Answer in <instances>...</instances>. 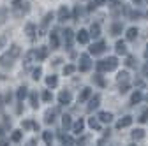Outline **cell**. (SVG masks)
<instances>
[{"instance_id": "ffe728a7", "label": "cell", "mask_w": 148, "mask_h": 146, "mask_svg": "<svg viewBox=\"0 0 148 146\" xmlns=\"http://www.w3.org/2000/svg\"><path fill=\"white\" fill-rule=\"evenodd\" d=\"M72 129H74V132H76V134H79V132H83V129H85V121H83V120L79 118V120H78L76 123H74V125H72Z\"/></svg>"}, {"instance_id": "ba28073f", "label": "cell", "mask_w": 148, "mask_h": 146, "mask_svg": "<svg viewBox=\"0 0 148 146\" xmlns=\"http://www.w3.org/2000/svg\"><path fill=\"white\" fill-rule=\"evenodd\" d=\"M76 39H78V42L86 44V42L90 41V35H88V32H86V30H79V32H78V35H76Z\"/></svg>"}, {"instance_id": "7a4b0ae2", "label": "cell", "mask_w": 148, "mask_h": 146, "mask_svg": "<svg viewBox=\"0 0 148 146\" xmlns=\"http://www.w3.org/2000/svg\"><path fill=\"white\" fill-rule=\"evenodd\" d=\"M95 67H97L99 72H101V70H115V69L118 67V60H116V57H109V58H106V60L97 62Z\"/></svg>"}, {"instance_id": "7c38bea8", "label": "cell", "mask_w": 148, "mask_h": 146, "mask_svg": "<svg viewBox=\"0 0 148 146\" xmlns=\"http://www.w3.org/2000/svg\"><path fill=\"white\" fill-rule=\"evenodd\" d=\"M55 115H57V109H48L44 115V123H53L55 121Z\"/></svg>"}, {"instance_id": "e575fe53", "label": "cell", "mask_w": 148, "mask_h": 146, "mask_svg": "<svg viewBox=\"0 0 148 146\" xmlns=\"http://www.w3.org/2000/svg\"><path fill=\"white\" fill-rule=\"evenodd\" d=\"M74 70H76V67H74V65H65V67H64V74H65V76H71Z\"/></svg>"}, {"instance_id": "60d3db41", "label": "cell", "mask_w": 148, "mask_h": 146, "mask_svg": "<svg viewBox=\"0 0 148 146\" xmlns=\"http://www.w3.org/2000/svg\"><path fill=\"white\" fill-rule=\"evenodd\" d=\"M53 99V95H51V92H49V90H46V92L42 93V100H46V102H49Z\"/></svg>"}, {"instance_id": "83f0119b", "label": "cell", "mask_w": 148, "mask_h": 146, "mask_svg": "<svg viewBox=\"0 0 148 146\" xmlns=\"http://www.w3.org/2000/svg\"><path fill=\"white\" fill-rule=\"evenodd\" d=\"M141 99H143L141 92H134V93H132V97H131V104H132V106H136L138 102H141Z\"/></svg>"}, {"instance_id": "db71d44e", "label": "cell", "mask_w": 148, "mask_h": 146, "mask_svg": "<svg viewBox=\"0 0 148 146\" xmlns=\"http://www.w3.org/2000/svg\"><path fill=\"white\" fill-rule=\"evenodd\" d=\"M0 107H2V97H0Z\"/></svg>"}, {"instance_id": "e0dca14e", "label": "cell", "mask_w": 148, "mask_h": 146, "mask_svg": "<svg viewBox=\"0 0 148 146\" xmlns=\"http://www.w3.org/2000/svg\"><path fill=\"white\" fill-rule=\"evenodd\" d=\"M62 127H64L65 130L72 129V120H71V116H69V115H64V116H62Z\"/></svg>"}, {"instance_id": "603a6c76", "label": "cell", "mask_w": 148, "mask_h": 146, "mask_svg": "<svg viewBox=\"0 0 148 146\" xmlns=\"http://www.w3.org/2000/svg\"><path fill=\"white\" fill-rule=\"evenodd\" d=\"M90 95H92V90H90V88H83V92L79 93V99H78V100H79V102H85Z\"/></svg>"}, {"instance_id": "8992f818", "label": "cell", "mask_w": 148, "mask_h": 146, "mask_svg": "<svg viewBox=\"0 0 148 146\" xmlns=\"http://www.w3.org/2000/svg\"><path fill=\"white\" fill-rule=\"evenodd\" d=\"M101 106V95H94V97H92L90 99V104H88V111H94V109H97Z\"/></svg>"}, {"instance_id": "bcb514c9", "label": "cell", "mask_w": 148, "mask_h": 146, "mask_svg": "<svg viewBox=\"0 0 148 146\" xmlns=\"http://www.w3.org/2000/svg\"><path fill=\"white\" fill-rule=\"evenodd\" d=\"M143 76H148V62H146L145 67H143Z\"/></svg>"}, {"instance_id": "9f6ffc18", "label": "cell", "mask_w": 148, "mask_h": 146, "mask_svg": "<svg viewBox=\"0 0 148 146\" xmlns=\"http://www.w3.org/2000/svg\"><path fill=\"white\" fill-rule=\"evenodd\" d=\"M132 146H136V144H132Z\"/></svg>"}, {"instance_id": "f1b7e54d", "label": "cell", "mask_w": 148, "mask_h": 146, "mask_svg": "<svg viewBox=\"0 0 148 146\" xmlns=\"http://www.w3.org/2000/svg\"><path fill=\"white\" fill-rule=\"evenodd\" d=\"M7 20V7H0V27H2Z\"/></svg>"}, {"instance_id": "2e32d148", "label": "cell", "mask_w": 148, "mask_h": 146, "mask_svg": "<svg viewBox=\"0 0 148 146\" xmlns=\"http://www.w3.org/2000/svg\"><path fill=\"white\" fill-rule=\"evenodd\" d=\"M65 20H69V9L67 7H60L58 9V21H65Z\"/></svg>"}, {"instance_id": "11a10c76", "label": "cell", "mask_w": 148, "mask_h": 146, "mask_svg": "<svg viewBox=\"0 0 148 146\" xmlns=\"http://www.w3.org/2000/svg\"><path fill=\"white\" fill-rule=\"evenodd\" d=\"M134 2H136V4H139V2H141V0H134Z\"/></svg>"}, {"instance_id": "44dd1931", "label": "cell", "mask_w": 148, "mask_h": 146, "mask_svg": "<svg viewBox=\"0 0 148 146\" xmlns=\"http://www.w3.org/2000/svg\"><path fill=\"white\" fill-rule=\"evenodd\" d=\"M122 30H123V25L122 23H115L113 27H111V35H115V37H116V35L122 33Z\"/></svg>"}, {"instance_id": "f907efd6", "label": "cell", "mask_w": 148, "mask_h": 146, "mask_svg": "<svg viewBox=\"0 0 148 146\" xmlns=\"http://www.w3.org/2000/svg\"><path fill=\"white\" fill-rule=\"evenodd\" d=\"M136 86H139V88H141V86H143V81H141V79H138V81H136Z\"/></svg>"}, {"instance_id": "d6986e66", "label": "cell", "mask_w": 148, "mask_h": 146, "mask_svg": "<svg viewBox=\"0 0 148 146\" xmlns=\"http://www.w3.org/2000/svg\"><path fill=\"white\" fill-rule=\"evenodd\" d=\"M99 120L104 121V123H109L111 120H113V115L108 113V111H102V113H99Z\"/></svg>"}, {"instance_id": "8d00e7d4", "label": "cell", "mask_w": 148, "mask_h": 146, "mask_svg": "<svg viewBox=\"0 0 148 146\" xmlns=\"http://www.w3.org/2000/svg\"><path fill=\"white\" fill-rule=\"evenodd\" d=\"M30 106L32 107H37L39 104H37V93H30Z\"/></svg>"}, {"instance_id": "74e56055", "label": "cell", "mask_w": 148, "mask_h": 146, "mask_svg": "<svg viewBox=\"0 0 148 146\" xmlns=\"http://www.w3.org/2000/svg\"><path fill=\"white\" fill-rule=\"evenodd\" d=\"M94 81H95V83H97L99 86H106V81H104V79H102V78H101L99 74H95V76H94Z\"/></svg>"}, {"instance_id": "d4e9b609", "label": "cell", "mask_w": 148, "mask_h": 146, "mask_svg": "<svg viewBox=\"0 0 148 146\" xmlns=\"http://www.w3.org/2000/svg\"><path fill=\"white\" fill-rule=\"evenodd\" d=\"M136 37H138V28H134V27L129 28L127 30V41H134Z\"/></svg>"}, {"instance_id": "7dc6e473", "label": "cell", "mask_w": 148, "mask_h": 146, "mask_svg": "<svg viewBox=\"0 0 148 146\" xmlns=\"http://www.w3.org/2000/svg\"><path fill=\"white\" fill-rule=\"evenodd\" d=\"M106 4V0H94V5H102Z\"/></svg>"}, {"instance_id": "ee69618b", "label": "cell", "mask_w": 148, "mask_h": 146, "mask_svg": "<svg viewBox=\"0 0 148 146\" xmlns=\"http://www.w3.org/2000/svg\"><path fill=\"white\" fill-rule=\"evenodd\" d=\"M120 92H122V93H127V92H129V85H122V86H120Z\"/></svg>"}, {"instance_id": "ac0fdd59", "label": "cell", "mask_w": 148, "mask_h": 146, "mask_svg": "<svg viewBox=\"0 0 148 146\" xmlns=\"http://www.w3.org/2000/svg\"><path fill=\"white\" fill-rule=\"evenodd\" d=\"M49 44H51V49H57L58 48V35H57V32H51V35H49Z\"/></svg>"}, {"instance_id": "484cf974", "label": "cell", "mask_w": 148, "mask_h": 146, "mask_svg": "<svg viewBox=\"0 0 148 146\" xmlns=\"http://www.w3.org/2000/svg\"><path fill=\"white\" fill-rule=\"evenodd\" d=\"M115 49H116V53H118V55H125V53H127V48H125V42H122V41H118V42H116V46H115Z\"/></svg>"}, {"instance_id": "6da1fadb", "label": "cell", "mask_w": 148, "mask_h": 146, "mask_svg": "<svg viewBox=\"0 0 148 146\" xmlns=\"http://www.w3.org/2000/svg\"><path fill=\"white\" fill-rule=\"evenodd\" d=\"M20 53H21L20 46H18V44H12V46L9 48V51L4 53L2 57H0V67H2V69H11L12 63H14V60L20 57Z\"/></svg>"}, {"instance_id": "1f68e13d", "label": "cell", "mask_w": 148, "mask_h": 146, "mask_svg": "<svg viewBox=\"0 0 148 146\" xmlns=\"http://www.w3.org/2000/svg\"><path fill=\"white\" fill-rule=\"evenodd\" d=\"M42 139H44V143H46V144H48V146H51V143H53V134H51V132H48V130H46V132H44V134H42Z\"/></svg>"}, {"instance_id": "836d02e7", "label": "cell", "mask_w": 148, "mask_h": 146, "mask_svg": "<svg viewBox=\"0 0 148 146\" xmlns=\"http://www.w3.org/2000/svg\"><path fill=\"white\" fill-rule=\"evenodd\" d=\"M60 139H62L64 146H72V144H74V141H72L71 136H60Z\"/></svg>"}, {"instance_id": "7402d4cb", "label": "cell", "mask_w": 148, "mask_h": 146, "mask_svg": "<svg viewBox=\"0 0 148 146\" xmlns=\"http://www.w3.org/2000/svg\"><path fill=\"white\" fill-rule=\"evenodd\" d=\"M46 85H48L49 88H55V86L58 85V78H57V76H48V78H46Z\"/></svg>"}, {"instance_id": "30bf717a", "label": "cell", "mask_w": 148, "mask_h": 146, "mask_svg": "<svg viewBox=\"0 0 148 146\" xmlns=\"http://www.w3.org/2000/svg\"><path fill=\"white\" fill-rule=\"evenodd\" d=\"M64 42H65L67 48L72 46V30H71V28H65V30H64Z\"/></svg>"}, {"instance_id": "8fae6325", "label": "cell", "mask_w": 148, "mask_h": 146, "mask_svg": "<svg viewBox=\"0 0 148 146\" xmlns=\"http://www.w3.org/2000/svg\"><path fill=\"white\" fill-rule=\"evenodd\" d=\"M132 123V116H123L118 123H116V129H125V127H129Z\"/></svg>"}, {"instance_id": "5b68a950", "label": "cell", "mask_w": 148, "mask_h": 146, "mask_svg": "<svg viewBox=\"0 0 148 146\" xmlns=\"http://www.w3.org/2000/svg\"><path fill=\"white\" fill-rule=\"evenodd\" d=\"M71 100H72L71 92H67V90L60 92V95H58V102H60V104H71Z\"/></svg>"}, {"instance_id": "9c48e42d", "label": "cell", "mask_w": 148, "mask_h": 146, "mask_svg": "<svg viewBox=\"0 0 148 146\" xmlns=\"http://www.w3.org/2000/svg\"><path fill=\"white\" fill-rule=\"evenodd\" d=\"M88 35H90V37H94V39H97V37H99V35H101V27H99V23H92Z\"/></svg>"}, {"instance_id": "5bb4252c", "label": "cell", "mask_w": 148, "mask_h": 146, "mask_svg": "<svg viewBox=\"0 0 148 146\" xmlns=\"http://www.w3.org/2000/svg\"><path fill=\"white\" fill-rule=\"evenodd\" d=\"M25 33H27V37H28V39H34V37H35V25H34V23H27V27H25Z\"/></svg>"}, {"instance_id": "f35d334b", "label": "cell", "mask_w": 148, "mask_h": 146, "mask_svg": "<svg viewBox=\"0 0 148 146\" xmlns=\"http://www.w3.org/2000/svg\"><path fill=\"white\" fill-rule=\"evenodd\" d=\"M127 67H136V58L134 57H127Z\"/></svg>"}, {"instance_id": "ab89813d", "label": "cell", "mask_w": 148, "mask_h": 146, "mask_svg": "<svg viewBox=\"0 0 148 146\" xmlns=\"http://www.w3.org/2000/svg\"><path fill=\"white\" fill-rule=\"evenodd\" d=\"M79 14H81V9H79V5H76V9L72 12V20H79Z\"/></svg>"}, {"instance_id": "c3c4849f", "label": "cell", "mask_w": 148, "mask_h": 146, "mask_svg": "<svg viewBox=\"0 0 148 146\" xmlns=\"http://www.w3.org/2000/svg\"><path fill=\"white\" fill-rule=\"evenodd\" d=\"M37 144V139H30L28 143H27V146H35Z\"/></svg>"}, {"instance_id": "f546056e", "label": "cell", "mask_w": 148, "mask_h": 146, "mask_svg": "<svg viewBox=\"0 0 148 146\" xmlns=\"http://www.w3.org/2000/svg\"><path fill=\"white\" fill-rule=\"evenodd\" d=\"M35 58V51H28L27 53V57H25V67H28L32 63V60Z\"/></svg>"}, {"instance_id": "4dcf8cb0", "label": "cell", "mask_w": 148, "mask_h": 146, "mask_svg": "<svg viewBox=\"0 0 148 146\" xmlns=\"http://www.w3.org/2000/svg\"><path fill=\"white\" fill-rule=\"evenodd\" d=\"M21 137H23V132H21V130H14V132H12V136H11V139H12L14 143H20V141H21Z\"/></svg>"}, {"instance_id": "816d5d0a", "label": "cell", "mask_w": 148, "mask_h": 146, "mask_svg": "<svg viewBox=\"0 0 148 146\" xmlns=\"http://www.w3.org/2000/svg\"><path fill=\"white\" fill-rule=\"evenodd\" d=\"M4 136V127H0V137Z\"/></svg>"}, {"instance_id": "f6af8a7d", "label": "cell", "mask_w": 148, "mask_h": 146, "mask_svg": "<svg viewBox=\"0 0 148 146\" xmlns=\"http://www.w3.org/2000/svg\"><path fill=\"white\" fill-rule=\"evenodd\" d=\"M30 127H34L32 121H25V123H23V129H30Z\"/></svg>"}, {"instance_id": "52a82bcc", "label": "cell", "mask_w": 148, "mask_h": 146, "mask_svg": "<svg viewBox=\"0 0 148 146\" xmlns=\"http://www.w3.org/2000/svg\"><path fill=\"white\" fill-rule=\"evenodd\" d=\"M53 20V12H48L46 16H44V20H42V25H41V30H39V35H44V32H46V27L49 25V21Z\"/></svg>"}, {"instance_id": "4316f807", "label": "cell", "mask_w": 148, "mask_h": 146, "mask_svg": "<svg viewBox=\"0 0 148 146\" xmlns=\"http://www.w3.org/2000/svg\"><path fill=\"white\" fill-rule=\"evenodd\" d=\"M143 137H145V130H143V129H136V130L132 132V139H134V141H141Z\"/></svg>"}, {"instance_id": "4fadbf2b", "label": "cell", "mask_w": 148, "mask_h": 146, "mask_svg": "<svg viewBox=\"0 0 148 146\" xmlns=\"http://www.w3.org/2000/svg\"><path fill=\"white\" fill-rule=\"evenodd\" d=\"M27 95H28V88L27 86H20L18 88V92H16V97H18V100H23V99H27Z\"/></svg>"}, {"instance_id": "d590c367", "label": "cell", "mask_w": 148, "mask_h": 146, "mask_svg": "<svg viewBox=\"0 0 148 146\" xmlns=\"http://www.w3.org/2000/svg\"><path fill=\"white\" fill-rule=\"evenodd\" d=\"M41 74H42V69H41V67H37V69H35V70L32 72V78H34V79L37 81V79L41 78Z\"/></svg>"}, {"instance_id": "b9f144b4", "label": "cell", "mask_w": 148, "mask_h": 146, "mask_svg": "<svg viewBox=\"0 0 148 146\" xmlns=\"http://www.w3.org/2000/svg\"><path fill=\"white\" fill-rule=\"evenodd\" d=\"M138 120H139L141 123H145V121H148V109H146V111H145V113H143V115H141V116H139Z\"/></svg>"}, {"instance_id": "681fc988", "label": "cell", "mask_w": 148, "mask_h": 146, "mask_svg": "<svg viewBox=\"0 0 148 146\" xmlns=\"http://www.w3.org/2000/svg\"><path fill=\"white\" fill-rule=\"evenodd\" d=\"M0 146H9V141L7 139H2V141H0Z\"/></svg>"}, {"instance_id": "7bdbcfd3", "label": "cell", "mask_w": 148, "mask_h": 146, "mask_svg": "<svg viewBox=\"0 0 148 146\" xmlns=\"http://www.w3.org/2000/svg\"><path fill=\"white\" fill-rule=\"evenodd\" d=\"M5 41H7V35H2V37H0V49L4 48V44H5Z\"/></svg>"}, {"instance_id": "277c9868", "label": "cell", "mask_w": 148, "mask_h": 146, "mask_svg": "<svg viewBox=\"0 0 148 146\" xmlns=\"http://www.w3.org/2000/svg\"><path fill=\"white\" fill-rule=\"evenodd\" d=\"M104 49H106V42L104 41H99L97 44H94L90 48V53L92 55H101V53H104Z\"/></svg>"}, {"instance_id": "9a60e30c", "label": "cell", "mask_w": 148, "mask_h": 146, "mask_svg": "<svg viewBox=\"0 0 148 146\" xmlns=\"http://www.w3.org/2000/svg\"><path fill=\"white\" fill-rule=\"evenodd\" d=\"M46 57H48V48L46 46H41L39 51H35V58L37 60H44Z\"/></svg>"}, {"instance_id": "d6a6232c", "label": "cell", "mask_w": 148, "mask_h": 146, "mask_svg": "<svg viewBox=\"0 0 148 146\" xmlns=\"http://www.w3.org/2000/svg\"><path fill=\"white\" fill-rule=\"evenodd\" d=\"M88 125L92 127V129H95V130H99V129H101V123H99V120H97V118H90V120H88Z\"/></svg>"}, {"instance_id": "f5cc1de1", "label": "cell", "mask_w": 148, "mask_h": 146, "mask_svg": "<svg viewBox=\"0 0 148 146\" xmlns=\"http://www.w3.org/2000/svg\"><path fill=\"white\" fill-rule=\"evenodd\" d=\"M145 58H148V46H146V49H145Z\"/></svg>"}, {"instance_id": "3957f363", "label": "cell", "mask_w": 148, "mask_h": 146, "mask_svg": "<svg viewBox=\"0 0 148 146\" xmlns=\"http://www.w3.org/2000/svg\"><path fill=\"white\" fill-rule=\"evenodd\" d=\"M92 67V62H90V57H88V55L86 53H83L81 55V57H79V70L81 72H86L88 69Z\"/></svg>"}, {"instance_id": "cb8c5ba5", "label": "cell", "mask_w": 148, "mask_h": 146, "mask_svg": "<svg viewBox=\"0 0 148 146\" xmlns=\"http://www.w3.org/2000/svg\"><path fill=\"white\" fill-rule=\"evenodd\" d=\"M116 81L120 83V85H127V81H129V74L123 70V72H120V74L116 76Z\"/></svg>"}]
</instances>
